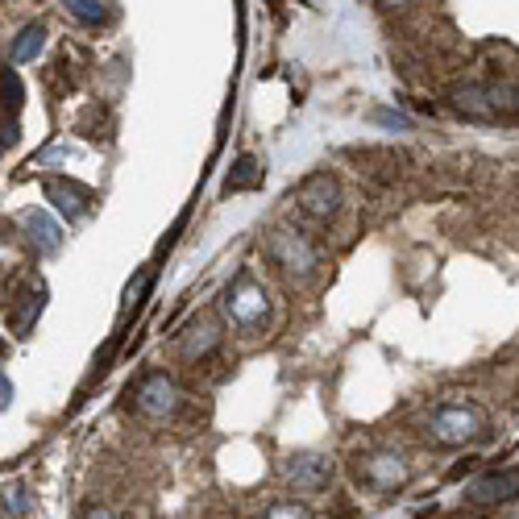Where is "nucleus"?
<instances>
[{
    "label": "nucleus",
    "mask_w": 519,
    "mask_h": 519,
    "mask_svg": "<svg viewBox=\"0 0 519 519\" xmlns=\"http://www.w3.org/2000/svg\"><path fill=\"white\" fill-rule=\"evenodd\" d=\"M221 312L237 333H258L270 320V291L250 275V270H241L221 295Z\"/></svg>",
    "instance_id": "f257e3e1"
},
{
    "label": "nucleus",
    "mask_w": 519,
    "mask_h": 519,
    "mask_svg": "<svg viewBox=\"0 0 519 519\" xmlns=\"http://www.w3.org/2000/svg\"><path fill=\"white\" fill-rule=\"evenodd\" d=\"M486 412L478 403H441L428 420V436L445 449H466L486 436Z\"/></svg>",
    "instance_id": "f03ea898"
},
{
    "label": "nucleus",
    "mask_w": 519,
    "mask_h": 519,
    "mask_svg": "<svg viewBox=\"0 0 519 519\" xmlns=\"http://www.w3.org/2000/svg\"><path fill=\"white\" fill-rule=\"evenodd\" d=\"M266 254L275 258V266H283L291 279L299 283H308L316 275V266H320V250L304 237V233H295L287 225H279L275 233L266 237Z\"/></svg>",
    "instance_id": "7ed1b4c3"
},
{
    "label": "nucleus",
    "mask_w": 519,
    "mask_h": 519,
    "mask_svg": "<svg viewBox=\"0 0 519 519\" xmlns=\"http://www.w3.org/2000/svg\"><path fill=\"white\" fill-rule=\"evenodd\" d=\"M133 407L146 416V420H171L179 407H183V391H179V382L171 374H146L138 382V391H133Z\"/></svg>",
    "instance_id": "20e7f679"
},
{
    "label": "nucleus",
    "mask_w": 519,
    "mask_h": 519,
    "mask_svg": "<svg viewBox=\"0 0 519 519\" xmlns=\"http://www.w3.org/2000/svg\"><path fill=\"white\" fill-rule=\"evenodd\" d=\"M295 204H299V212H308L312 221H333L337 208H341V183L329 171H320V175L299 183Z\"/></svg>",
    "instance_id": "39448f33"
},
{
    "label": "nucleus",
    "mask_w": 519,
    "mask_h": 519,
    "mask_svg": "<svg viewBox=\"0 0 519 519\" xmlns=\"http://www.w3.org/2000/svg\"><path fill=\"white\" fill-rule=\"evenodd\" d=\"M283 478H287L291 490H299V495H316V490L329 486V478H333V461L324 457V453H295V457L287 461Z\"/></svg>",
    "instance_id": "423d86ee"
},
{
    "label": "nucleus",
    "mask_w": 519,
    "mask_h": 519,
    "mask_svg": "<svg viewBox=\"0 0 519 519\" xmlns=\"http://www.w3.org/2000/svg\"><path fill=\"white\" fill-rule=\"evenodd\" d=\"M466 499L478 507H499L519 499V470H490L466 486Z\"/></svg>",
    "instance_id": "0eeeda50"
},
{
    "label": "nucleus",
    "mask_w": 519,
    "mask_h": 519,
    "mask_svg": "<svg viewBox=\"0 0 519 519\" xmlns=\"http://www.w3.org/2000/svg\"><path fill=\"white\" fill-rule=\"evenodd\" d=\"M362 482H370L374 490H399L407 482V461L395 449H374L362 457Z\"/></svg>",
    "instance_id": "6e6552de"
},
{
    "label": "nucleus",
    "mask_w": 519,
    "mask_h": 519,
    "mask_svg": "<svg viewBox=\"0 0 519 519\" xmlns=\"http://www.w3.org/2000/svg\"><path fill=\"white\" fill-rule=\"evenodd\" d=\"M221 349V324H216L212 316H200L187 324V333L179 337V353L187 362H204L208 353Z\"/></svg>",
    "instance_id": "1a4fd4ad"
},
{
    "label": "nucleus",
    "mask_w": 519,
    "mask_h": 519,
    "mask_svg": "<svg viewBox=\"0 0 519 519\" xmlns=\"http://www.w3.org/2000/svg\"><path fill=\"white\" fill-rule=\"evenodd\" d=\"M42 191H46V200L67 216V221H79V216H88V208H92V191L71 183V179H46Z\"/></svg>",
    "instance_id": "9d476101"
},
{
    "label": "nucleus",
    "mask_w": 519,
    "mask_h": 519,
    "mask_svg": "<svg viewBox=\"0 0 519 519\" xmlns=\"http://www.w3.org/2000/svg\"><path fill=\"white\" fill-rule=\"evenodd\" d=\"M21 225H25V237L34 241L38 254H59V250H63V229L54 225L50 212H42V208H25V212H21Z\"/></svg>",
    "instance_id": "9b49d317"
},
{
    "label": "nucleus",
    "mask_w": 519,
    "mask_h": 519,
    "mask_svg": "<svg viewBox=\"0 0 519 519\" xmlns=\"http://www.w3.org/2000/svg\"><path fill=\"white\" fill-rule=\"evenodd\" d=\"M453 108L461 117L470 121H495V108H490V96H486V84H466L453 92Z\"/></svg>",
    "instance_id": "f8f14e48"
},
{
    "label": "nucleus",
    "mask_w": 519,
    "mask_h": 519,
    "mask_svg": "<svg viewBox=\"0 0 519 519\" xmlns=\"http://www.w3.org/2000/svg\"><path fill=\"white\" fill-rule=\"evenodd\" d=\"M42 50H46V25L34 21V25H25V30L13 38V63H34Z\"/></svg>",
    "instance_id": "ddd939ff"
},
{
    "label": "nucleus",
    "mask_w": 519,
    "mask_h": 519,
    "mask_svg": "<svg viewBox=\"0 0 519 519\" xmlns=\"http://www.w3.org/2000/svg\"><path fill=\"white\" fill-rule=\"evenodd\" d=\"M258 183H262V162H258L254 154H241V158L233 162L229 179H225V191L233 196V191H250V187H258Z\"/></svg>",
    "instance_id": "4468645a"
},
{
    "label": "nucleus",
    "mask_w": 519,
    "mask_h": 519,
    "mask_svg": "<svg viewBox=\"0 0 519 519\" xmlns=\"http://www.w3.org/2000/svg\"><path fill=\"white\" fill-rule=\"evenodd\" d=\"M150 283H154V266H142V270H138V279H133V283L125 287V299H121V320H129L133 312H138V308L146 304V291H150Z\"/></svg>",
    "instance_id": "2eb2a0df"
},
{
    "label": "nucleus",
    "mask_w": 519,
    "mask_h": 519,
    "mask_svg": "<svg viewBox=\"0 0 519 519\" xmlns=\"http://www.w3.org/2000/svg\"><path fill=\"white\" fill-rule=\"evenodd\" d=\"M21 100H25V88H21L17 71L0 67V104H5V113H17V108H21Z\"/></svg>",
    "instance_id": "dca6fc26"
},
{
    "label": "nucleus",
    "mask_w": 519,
    "mask_h": 519,
    "mask_svg": "<svg viewBox=\"0 0 519 519\" xmlns=\"http://www.w3.org/2000/svg\"><path fill=\"white\" fill-rule=\"evenodd\" d=\"M63 9H67L71 17H79L84 25H100V21H108L104 0H63Z\"/></svg>",
    "instance_id": "f3484780"
},
{
    "label": "nucleus",
    "mask_w": 519,
    "mask_h": 519,
    "mask_svg": "<svg viewBox=\"0 0 519 519\" xmlns=\"http://www.w3.org/2000/svg\"><path fill=\"white\" fill-rule=\"evenodd\" d=\"M5 507H9L13 519H25V515H30V490H25V486H13L9 495H5Z\"/></svg>",
    "instance_id": "a211bd4d"
},
{
    "label": "nucleus",
    "mask_w": 519,
    "mask_h": 519,
    "mask_svg": "<svg viewBox=\"0 0 519 519\" xmlns=\"http://www.w3.org/2000/svg\"><path fill=\"white\" fill-rule=\"evenodd\" d=\"M266 519H312L304 503H275L266 511Z\"/></svg>",
    "instance_id": "6ab92c4d"
},
{
    "label": "nucleus",
    "mask_w": 519,
    "mask_h": 519,
    "mask_svg": "<svg viewBox=\"0 0 519 519\" xmlns=\"http://www.w3.org/2000/svg\"><path fill=\"white\" fill-rule=\"evenodd\" d=\"M374 121H382V125H395V129H412V121L399 117V113H374Z\"/></svg>",
    "instance_id": "aec40b11"
},
{
    "label": "nucleus",
    "mask_w": 519,
    "mask_h": 519,
    "mask_svg": "<svg viewBox=\"0 0 519 519\" xmlns=\"http://www.w3.org/2000/svg\"><path fill=\"white\" fill-rule=\"evenodd\" d=\"M84 519H117V515L108 511V507H88V511H84Z\"/></svg>",
    "instance_id": "412c9836"
},
{
    "label": "nucleus",
    "mask_w": 519,
    "mask_h": 519,
    "mask_svg": "<svg viewBox=\"0 0 519 519\" xmlns=\"http://www.w3.org/2000/svg\"><path fill=\"white\" fill-rule=\"evenodd\" d=\"M9 395H13V387H9V378L0 374V407H9Z\"/></svg>",
    "instance_id": "4be33fe9"
},
{
    "label": "nucleus",
    "mask_w": 519,
    "mask_h": 519,
    "mask_svg": "<svg viewBox=\"0 0 519 519\" xmlns=\"http://www.w3.org/2000/svg\"><path fill=\"white\" fill-rule=\"evenodd\" d=\"M382 9H403V5H412V0H378Z\"/></svg>",
    "instance_id": "5701e85b"
},
{
    "label": "nucleus",
    "mask_w": 519,
    "mask_h": 519,
    "mask_svg": "<svg viewBox=\"0 0 519 519\" xmlns=\"http://www.w3.org/2000/svg\"><path fill=\"white\" fill-rule=\"evenodd\" d=\"M453 519H474V515H453Z\"/></svg>",
    "instance_id": "b1692460"
},
{
    "label": "nucleus",
    "mask_w": 519,
    "mask_h": 519,
    "mask_svg": "<svg viewBox=\"0 0 519 519\" xmlns=\"http://www.w3.org/2000/svg\"><path fill=\"white\" fill-rule=\"evenodd\" d=\"M312 5H320V0H312Z\"/></svg>",
    "instance_id": "393cba45"
}]
</instances>
